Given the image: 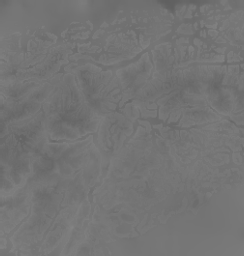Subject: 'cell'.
Instances as JSON below:
<instances>
[{"label":"cell","instance_id":"cell-3","mask_svg":"<svg viewBox=\"0 0 244 256\" xmlns=\"http://www.w3.org/2000/svg\"><path fill=\"white\" fill-rule=\"evenodd\" d=\"M76 80L87 104L100 117L111 114L116 108L122 90L111 72H102L93 66L81 68L76 71Z\"/></svg>","mask_w":244,"mask_h":256},{"label":"cell","instance_id":"cell-2","mask_svg":"<svg viewBox=\"0 0 244 256\" xmlns=\"http://www.w3.org/2000/svg\"><path fill=\"white\" fill-rule=\"evenodd\" d=\"M55 86L49 84L21 82L2 90V126L28 121L40 114Z\"/></svg>","mask_w":244,"mask_h":256},{"label":"cell","instance_id":"cell-5","mask_svg":"<svg viewBox=\"0 0 244 256\" xmlns=\"http://www.w3.org/2000/svg\"><path fill=\"white\" fill-rule=\"evenodd\" d=\"M152 65L148 59V56L145 54L142 59L128 68L123 69L117 72L121 90L125 95L136 96L142 91L146 86V80L150 76Z\"/></svg>","mask_w":244,"mask_h":256},{"label":"cell","instance_id":"cell-4","mask_svg":"<svg viewBox=\"0 0 244 256\" xmlns=\"http://www.w3.org/2000/svg\"><path fill=\"white\" fill-rule=\"evenodd\" d=\"M2 198V228L9 232L20 224L31 209V198L28 186L15 192L14 194Z\"/></svg>","mask_w":244,"mask_h":256},{"label":"cell","instance_id":"cell-1","mask_svg":"<svg viewBox=\"0 0 244 256\" xmlns=\"http://www.w3.org/2000/svg\"><path fill=\"white\" fill-rule=\"evenodd\" d=\"M43 110L45 128L53 140H76L94 132L102 119L87 104L72 74L55 86Z\"/></svg>","mask_w":244,"mask_h":256}]
</instances>
